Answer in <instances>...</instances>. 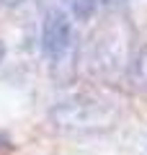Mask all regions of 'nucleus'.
<instances>
[{"instance_id":"nucleus-1","label":"nucleus","mask_w":147,"mask_h":155,"mask_svg":"<svg viewBox=\"0 0 147 155\" xmlns=\"http://www.w3.org/2000/svg\"><path fill=\"white\" fill-rule=\"evenodd\" d=\"M72 39V28H70V18L60 11H52L44 21V31H41V41H44V52L49 57H60L62 52L70 47Z\"/></svg>"},{"instance_id":"nucleus-2","label":"nucleus","mask_w":147,"mask_h":155,"mask_svg":"<svg viewBox=\"0 0 147 155\" xmlns=\"http://www.w3.org/2000/svg\"><path fill=\"white\" fill-rule=\"evenodd\" d=\"M96 8V0H72V11L77 18H88Z\"/></svg>"},{"instance_id":"nucleus-3","label":"nucleus","mask_w":147,"mask_h":155,"mask_svg":"<svg viewBox=\"0 0 147 155\" xmlns=\"http://www.w3.org/2000/svg\"><path fill=\"white\" fill-rule=\"evenodd\" d=\"M137 70H139V78H142V83L147 85V52L139 57V62H137Z\"/></svg>"},{"instance_id":"nucleus-4","label":"nucleus","mask_w":147,"mask_h":155,"mask_svg":"<svg viewBox=\"0 0 147 155\" xmlns=\"http://www.w3.org/2000/svg\"><path fill=\"white\" fill-rule=\"evenodd\" d=\"M3 52H5V49H3V44H0V60H3Z\"/></svg>"},{"instance_id":"nucleus-5","label":"nucleus","mask_w":147,"mask_h":155,"mask_svg":"<svg viewBox=\"0 0 147 155\" xmlns=\"http://www.w3.org/2000/svg\"><path fill=\"white\" fill-rule=\"evenodd\" d=\"M8 3H16V0H8Z\"/></svg>"}]
</instances>
